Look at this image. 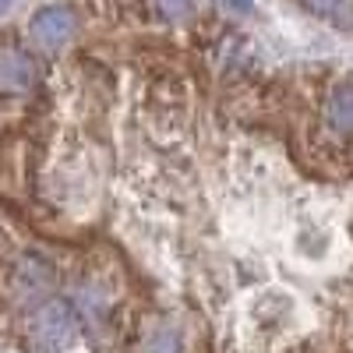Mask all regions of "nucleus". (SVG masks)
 <instances>
[{
    "instance_id": "nucleus-1",
    "label": "nucleus",
    "mask_w": 353,
    "mask_h": 353,
    "mask_svg": "<svg viewBox=\"0 0 353 353\" xmlns=\"http://www.w3.org/2000/svg\"><path fill=\"white\" fill-rule=\"evenodd\" d=\"M39 85V61L21 46L0 50V96H25Z\"/></svg>"
},
{
    "instance_id": "nucleus-2",
    "label": "nucleus",
    "mask_w": 353,
    "mask_h": 353,
    "mask_svg": "<svg viewBox=\"0 0 353 353\" xmlns=\"http://www.w3.org/2000/svg\"><path fill=\"white\" fill-rule=\"evenodd\" d=\"M28 332H32V343H39V346H46V350L64 346V343H71V336H74V314L68 311V304L50 301V304H43V307L32 314V321H28Z\"/></svg>"
},
{
    "instance_id": "nucleus-3",
    "label": "nucleus",
    "mask_w": 353,
    "mask_h": 353,
    "mask_svg": "<svg viewBox=\"0 0 353 353\" xmlns=\"http://www.w3.org/2000/svg\"><path fill=\"white\" fill-rule=\"evenodd\" d=\"M28 32L43 50H61L71 36H74V11L68 4H46L32 14Z\"/></svg>"
},
{
    "instance_id": "nucleus-4",
    "label": "nucleus",
    "mask_w": 353,
    "mask_h": 353,
    "mask_svg": "<svg viewBox=\"0 0 353 353\" xmlns=\"http://www.w3.org/2000/svg\"><path fill=\"white\" fill-rule=\"evenodd\" d=\"M321 113H325V124L339 134H353V81H339L325 92V103H321Z\"/></svg>"
},
{
    "instance_id": "nucleus-5",
    "label": "nucleus",
    "mask_w": 353,
    "mask_h": 353,
    "mask_svg": "<svg viewBox=\"0 0 353 353\" xmlns=\"http://www.w3.org/2000/svg\"><path fill=\"white\" fill-rule=\"evenodd\" d=\"M304 4L318 18H325L329 25L343 28V32H353V0H304Z\"/></svg>"
},
{
    "instance_id": "nucleus-6",
    "label": "nucleus",
    "mask_w": 353,
    "mask_h": 353,
    "mask_svg": "<svg viewBox=\"0 0 353 353\" xmlns=\"http://www.w3.org/2000/svg\"><path fill=\"white\" fill-rule=\"evenodd\" d=\"M152 4L170 18V21H176V18H188L194 8H191V0H152Z\"/></svg>"
},
{
    "instance_id": "nucleus-7",
    "label": "nucleus",
    "mask_w": 353,
    "mask_h": 353,
    "mask_svg": "<svg viewBox=\"0 0 353 353\" xmlns=\"http://www.w3.org/2000/svg\"><path fill=\"white\" fill-rule=\"evenodd\" d=\"M233 8H237V11H248L251 4H248V0H233Z\"/></svg>"
},
{
    "instance_id": "nucleus-8",
    "label": "nucleus",
    "mask_w": 353,
    "mask_h": 353,
    "mask_svg": "<svg viewBox=\"0 0 353 353\" xmlns=\"http://www.w3.org/2000/svg\"><path fill=\"white\" fill-rule=\"evenodd\" d=\"M0 4H8V0H0Z\"/></svg>"
}]
</instances>
